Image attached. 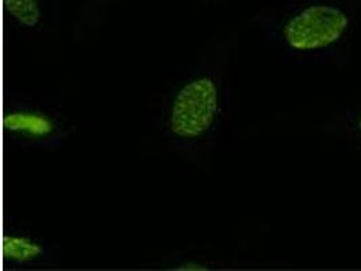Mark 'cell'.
Here are the masks:
<instances>
[{
	"mask_svg": "<svg viewBox=\"0 0 361 271\" xmlns=\"http://www.w3.org/2000/svg\"><path fill=\"white\" fill-rule=\"evenodd\" d=\"M360 17L361 0H310L286 14L275 35L290 56L324 64L345 49Z\"/></svg>",
	"mask_w": 361,
	"mask_h": 271,
	"instance_id": "6da1fadb",
	"label": "cell"
},
{
	"mask_svg": "<svg viewBox=\"0 0 361 271\" xmlns=\"http://www.w3.org/2000/svg\"><path fill=\"white\" fill-rule=\"evenodd\" d=\"M340 129L349 144L361 152V106L345 110L340 119Z\"/></svg>",
	"mask_w": 361,
	"mask_h": 271,
	"instance_id": "8992f818",
	"label": "cell"
},
{
	"mask_svg": "<svg viewBox=\"0 0 361 271\" xmlns=\"http://www.w3.org/2000/svg\"><path fill=\"white\" fill-rule=\"evenodd\" d=\"M4 131L13 140L27 145H54L61 138L57 119L34 104L11 106L4 114Z\"/></svg>",
	"mask_w": 361,
	"mask_h": 271,
	"instance_id": "3957f363",
	"label": "cell"
},
{
	"mask_svg": "<svg viewBox=\"0 0 361 271\" xmlns=\"http://www.w3.org/2000/svg\"><path fill=\"white\" fill-rule=\"evenodd\" d=\"M221 110V92L215 79L199 75L178 90L171 103L166 126L172 136L195 141L209 135Z\"/></svg>",
	"mask_w": 361,
	"mask_h": 271,
	"instance_id": "7a4b0ae2",
	"label": "cell"
},
{
	"mask_svg": "<svg viewBox=\"0 0 361 271\" xmlns=\"http://www.w3.org/2000/svg\"><path fill=\"white\" fill-rule=\"evenodd\" d=\"M6 16L23 29H35L42 19L39 0H4Z\"/></svg>",
	"mask_w": 361,
	"mask_h": 271,
	"instance_id": "5b68a950",
	"label": "cell"
},
{
	"mask_svg": "<svg viewBox=\"0 0 361 271\" xmlns=\"http://www.w3.org/2000/svg\"><path fill=\"white\" fill-rule=\"evenodd\" d=\"M3 255L7 265L26 266L44 259L47 247L42 241L29 235L10 232L3 240Z\"/></svg>",
	"mask_w": 361,
	"mask_h": 271,
	"instance_id": "277c9868",
	"label": "cell"
}]
</instances>
